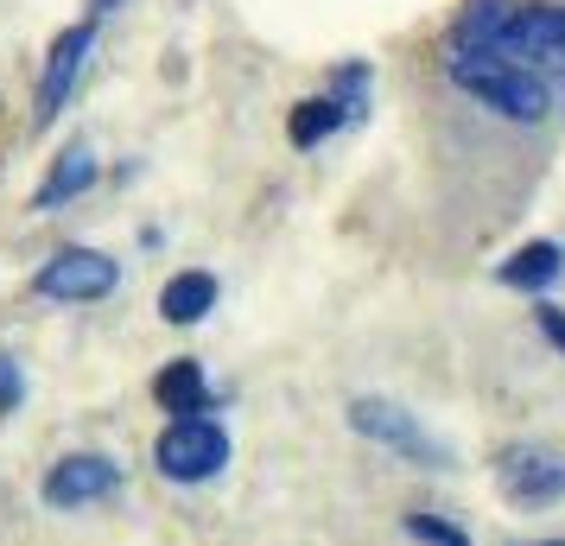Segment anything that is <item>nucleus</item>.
<instances>
[{
  "mask_svg": "<svg viewBox=\"0 0 565 546\" xmlns=\"http://www.w3.org/2000/svg\"><path fill=\"white\" fill-rule=\"evenodd\" d=\"M121 483H128L121 458H108V451H64V458L39 477V502H45L52 515H77L89 502H108Z\"/></svg>",
  "mask_w": 565,
  "mask_h": 546,
  "instance_id": "obj_7",
  "label": "nucleus"
},
{
  "mask_svg": "<svg viewBox=\"0 0 565 546\" xmlns=\"http://www.w3.org/2000/svg\"><path fill=\"white\" fill-rule=\"evenodd\" d=\"M235 445H230V426L223 419H166L153 439V470L179 490H198V483H216L230 470Z\"/></svg>",
  "mask_w": 565,
  "mask_h": 546,
  "instance_id": "obj_3",
  "label": "nucleus"
},
{
  "mask_svg": "<svg viewBox=\"0 0 565 546\" xmlns=\"http://www.w3.org/2000/svg\"><path fill=\"white\" fill-rule=\"evenodd\" d=\"M96 184V153L89 147H71V153L57 159L52 172H45V184L32 191V210H57V204H71V197H83Z\"/></svg>",
  "mask_w": 565,
  "mask_h": 546,
  "instance_id": "obj_13",
  "label": "nucleus"
},
{
  "mask_svg": "<svg viewBox=\"0 0 565 546\" xmlns=\"http://www.w3.org/2000/svg\"><path fill=\"white\" fill-rule=\"evenodd\" d=\"M350 432L369 445H387L394 458H407L419 470H451V445L426 432V419L401 407V400H387V394H356L350 400Z\"/></svg>",
  "mask_w": 565,
  "mask_h": 546,
  "instance_id": "obj_4",
  "label": "nucleus"
},
{
  "mask_svg": "<svg viewBox=\"0 0 565 546\" xmlns=\"http://www.w3.org/2000/svg\"><path fill=\"white\" fill-rule=\"evenodd\" d=\"M445 45H477L546 83H565V0H463Z\"/></svg>",
  "mask_w": 565,
  "mask_h": 546,
  "instance_id": "obj_1",
  "label": "nucleus"
},
{
  "mask_svg": "<svg viewBox=\"0 0 565 546\" xmlns=\"http://www.w3.org/2000/svg\"><path fill=\"white\" fill-rule=\"evenodd\" d=\"M509 546H565V540H509Z\"/></svg>",
  "mask_w": 565,
  "mask_h": 546,
  "instance_id": "obj_17",
  "label": "nucleus"
},
{
  "mask_svg": "<svg viewBox=\"0 0 565 546\" xmlns=\"http://www.w3.org/2000/svg\"><path fill=\"white\" fill-rule=\"evenodd\" d=\"M20 407H26V363L0 350V419L20 414Z\"/></svg>",
  "mask_w": 565,
  "mask_h": 546,
  "instance_id": "obj_15",
  "label": "nucleus"
},
{
  "mask_svg": "<svg viewBox=\"0 0 565 546\" xmlns=\"http://www.w3.org/2000/svg\"><path fill=\"white\" fill-rule=\"evenodd\" d=\"M559 248H565V242H559Z\"/></svg>",
  "mask_w": 565,
  "mask_h": 546,
  "instance_id": "obj_18",
  "label": "nucleus"
},
{
  "mask_svg": "<svg viewBox=\"0 0 565 546\" xmlns=\"http://www.w3.org/2000/svg\"><path fill=\"white\" fill-rule=\"evenodd\" d=\"M89 52H96V20H83V26L57 32L52 57H45V77H39V96H32V121H39V128H52L57 108L71 103V89H77L83 57H89Z\"/></svg>",
  "mask_w": 565,
  "mask_h": 546,
  "instance_id": "obj_9",
  "label": "nucleus"
},
{
  "mask_svg": "<svg viewBox=\"0 0 565 546\" xmlns=\"http://www.w3.org/2000/svg\"><path fill=\"white\" fill-rule=\"evenodd\" d=\"M216 299H223L216 274L184 267V274H172V280L159 287V318H166V324H204V318L216 312Z\"/></svg>",
  "mask_w": 565,
  "mask_h": 546,
  "instance_id": "obj_11",
  "label": "nucleus"
},
{
  "mask_svg": "<svg viewBox=\"0 0 565 546\" xmlns=\"http://www.w3.org/2000/svg\"><path fill=\"white\" fill-rule=\"evenodd\" d=\"M121 287V260L103 255V248H83V242H64L39 274H32V292L52 299V306H96Z\"/></svg>",
  "mask_w": 565,
  "mask_h": 546,
  "instance_id": "obj_5",
  "label": "nucleus"
},
{
  "mask_svg": "<svg viewBox=\"0 0 565 546\" xmlns=\"http://www.w3.org/2000/svg\"><path fill=\"white\" fill-rule=\"evenodd\" d=\"M534 318H540V338H546V343L565 356V312H559V306H540Z\"/></svg>",
  "mask_w": 565,
  "mask_h": 546,
  "instance_id": "obj_16",
  "label": "nucleus"
},
{
  "mask_svg": "<svg viewBox=\"0 0 565 546\" xmlns=\"http://www.w3.org/2000/svg\"><path fill=\"white\" fill-rule=\"evenodd\" d=\"M153 400H159V414H172V419H204L210 414L204 363H198V356H172V363L153 375Z\"/></svg>",
  "mask_w": 565,
  "mask_h": 546,
  "instance_id": "obj_10",
  "label": "nucleus"
},
{
  "mask_svg": "<svg viewBox=\"0 0 565 546\" xmlns=\"http://www.w3.org/2000/svg\"><path fill=\"white\" fill-rule=\"evenodd\" d=\"M401 527H407V540H419V546H477L470 540V527H458V521L438 515V508H407Z\"/></svg>",
  "mask_w": 565,
  "mask_h": 546,
  "instance_id": "obj_14",
  "label": "nucleus"
},
{
  "mask_svg": "<svg viewBox=\"0 0 565 546\" xmlns=\"http://www.w3.org/2000/svg\"><path fill=\"white\" fill-rule=\"evenodd\" d=\"M495 490L514 508H553L565 502V451L559 445L521 439L509 451H495Z\"/></svg>",
  "mask_w": 565,
  "mask_h": 546,
  "instance_id": "obj_6",
  "label": "nucleus"
},
{
  "mask_svg": "<svg viewBox=\"0 0 565 546\" xmlns=\"http://www.w3.org/2000/svg\"><path fill=\"white\" fill-rule=\"evenodd\" d=\"M559 274H565V248L559 242H521V248L495 267V280L514 287V292H546Z\"/></svg>",
  "mask_w": 565,
  "mask_h": 546,
  "instance_id": "obj_12",
  "label": "nucleus"
},
{
  "mask_svg": "<svg viewBox=\"0 0 565 546\" xmlns=\"http://www.w3.org/2000/svg\"><path fill=\"white\" fill-rule=\"evenodd\" d=\"M445 83L470 96L477 108H489L495 121H509V128H540V121H553V108H559V83L534 77V71H521L509 57L495 52H477V45H445Z\"/></svg>",
  "mask_w": 565,
  "mask_h": 546,
  "instance_id": "obj_2",
  "label": "nucleus"
},
{
  "mask_svg": "<svg viewBox=\"0 0 565 546\" xmlns=\"http://www.w3.org/2000/svg\"><path fill=\"white\" fill-rule=\"evenodd\" d=\"M362 108H369V64H343L331 77V89L324 96H311V103L292 108V121H286V140L299 147V153H311V147H324L343 121H356Z\"/></svg>",
  "mask_w": 565,
  "mask_h": 546,
  "instance_id": "obj_8",
  "label": "nucleus"
}]
</instances>
